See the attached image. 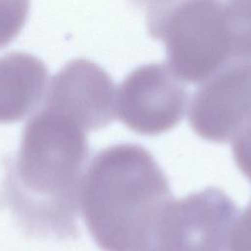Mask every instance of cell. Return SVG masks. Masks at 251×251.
Returning a JSON list of instances; mask_svg holds the SVG:
<instances>
[{
  "label": "cell",
  "mask_w": 251,
  "mask_h": 251,
  "mask_svg": "<svg viewBox=\"0 0 251 251\" xmlns=\"http://www.w3.org/2000/svg\"><path fill=\"white\" fill-rule=\"evenodd\" d=\"M225 24L232 59H251V0H225Z\"/></svg>",
  "instance_id": "ba28073f"
},
{
  "label": "cell",
  "mask_w": 251,
  "mask_h": 251,
  "mask_svg": "<svg viewBox=\"0 0 251 251\" xmlns=\"http://www.w3.org/2000/svg\"><path fill=\"white\" fill-rule=\"evenodd\" d=\"M173 200L169 181L152 155L129 143L98 152L79 189L85 226L102 251H154Z\"/></svg>",
  "instance_id": "7a4b0ae2"
},
{
  "label": "cell",
  "mask_w": 251,
  "mask_h": 251,
  "mask_svg": "<svg viewBox=\"0 0 251 251\" xmlns=\"http://www.w3.org/2000/svg\"><path fill=\"white\" fill-rule=\"evenodd\" d=\"M116 88L110 75L84 58L68 62L51 79L42 107L70 120L85 132L116 118Z\"/></svg>",
  "instance_id": "8992f818"
},
{
  "label": "cell",
  "mask_w": 251,
  "mask_h": 251,
  "mask_svg": "<svg viewBox=\"0 0 251 251\" xmlns=\"http://www.w3.org/2000/svg\"><path fill=\"white\" fill-rule=\"evenodd\" d=\"M29 0H0V49L21 32L29 13Z\"/></svg>",
  "instance_id": "9c48e42d"
},
{
  "label": "cell",
  "mask_w": 251,
  "mask_h": 251,
  "mask_svg": "<svg viewBox=\"0 0 251 251\" xmlns=\"http://www.w3.org/2000/svg\"><path fill=\"white\" fill-rule=\"evenodd\" d=\"M237 214L234 202L216 187L173 200L154 251H226Z\"/></svg>",
  "instance_id": "5b68a950"
},
{
  "label": "cell",
  "mask_w": 251,
  "mask_h": 251,
  "mask_svg": "<svg viewBox=\"0 0 251 251\" xmlns=\"http://www.w3.org/2000/svg\"><path fill=\"white\" fill-rule=\"evenodd\" d=\"M227 251H251V202L235 220Z\"/></svg>",
  "instance_id": "8fae6325"
},
{
  "label": "cell",
  "mask_w": 251,
  "mask_h": 251,
  "mask_svg": "<svg viewBox=\"0 0 251 251\" xmlns=\"http://www.w3.org/2000/svg\"><path fill=\"white\" fill-rule=\"evenodd\" d=\"M88 157L86 132L41 107L25 125L16 157L4 162L0 204L30 237L76 238L79 189Z\"/></svg>",
  "instance_id": "6da1fadb"
},
{
  "label": "cell",
  "mask_w": 251,
  "mask_h": 251,
  "mask_svg": "<svg viewBox=\"0 0 251 251\" xmlns=\"http://www.w3.org/2000/svg\"><path fill=\"white\" fill-rule=\"evenodd\" d=\"M145 7L148 32L163 42L167 65L181 81L204 82L231 61L225 0H155Z\"/></svg>",
  "instance_id": "3957f363"
},
{
  "label": "cell",
  "mask_w": 251,
  "mask_h": 251,
  "mask_svg": "<svg viewBox=\"0 0 251 251\" xmlns=\"http://www.w3.org/2000/svg\"><path fill=\"white\" fill-rule=\"evenodd\" d=\"M48 69L37 57L21 51L0 57V124L23 120L39 104Z\"/></svg>",
  "instance_id": "52a82bcc"
},
{
  "label": "cell",
  "mask_w": 251,
  "mask_h": 251,
  "mask_svg": "<svg viewBox=\"0 0 251 251\" xmlns=\"http://www.w3.org/2000/svg\"><path fill=\"white\" fill-rule=\"evenodd\" d=\"M188 94L168 65L150 63L130 72L116 94V114L128 128L142 135H157L181 121Z\"/></svg>",
  "instance_id": "277c9868"
},
{
  "label": "cell",
  "mask_w": 251,
  "mask_h": 251,
  "mask_svg": "<svg viewBox=\"0 0 251 251\" xmlns=\"http://www.w3.org/2000/svg\"><path fill=\"white\" fill-rule=\"evenodd\" d=\"M232 140L234 161L241 173L251 182V100L247 119Z\"/></svg>",
  "instance_id": "30bf717a"
}]
</instances>
